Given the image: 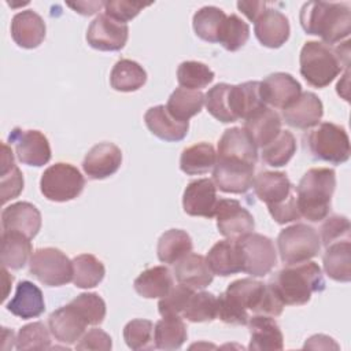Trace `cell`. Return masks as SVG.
I'll return each instance as SVG.
<instances>
[{"label": "cell", "instance_id": "1f68e13d", "mask_svg": "<svg viewBox=\"0 0 351 351\" xmlns=\"http://www.w3.org/2000/svg\"><path fill=\"white\" fill-rule=\"evenodd\" d=\"M322 256L326 276L335 281L348 282L351 280V243L341 240L325 247Z\"/></svg>", "mask_w": 351, "mask_h": 351}, {"label": "cell", "instance_id": "2e32d148", "mask_svg": "<svg viewBox=\"0 0 351 351\" xmlns=\"http://www.w3.org/2000/svg\"><path fill=\"white\" fill-rule=\"evenodd\" d=\"M218 200L214 181L199 178L186 185L182 195V208L191 217L214 218Z\"/></svg>", "mask_w": 351, "mask_h": 351}, {"label": "cell", "instance_id": "5bb4252c", "mask_svg": "<svg viewBox=\"0 0 351 351\" xmlns=\"http://www.w3.org/2000/svg\"><path fill=\"white\" fill-rule=\"evenodd\" d=\"M128 37V25L106 14H99L86 30L88 44L99 51H119L125 47Z\"/></svg>", "mask_w": 351, "mask_h": 351}, {"label": "cell", "instance_id": "4fadbf2b", "mask_svg": "<svg viewBox=\"0 0 351 351\" xmlns=\"http://www.w3.org/2000/svg\"><path fill=\"white\" fill-rule=\"evenodd\" d=\"M8 141L14 144L16 158L23 165L41 167L51 159L49 141L40 130L15 128L8 134Z\"/></svg>", "mask_w": 351, "mask_h": 351}, {"label": "cell", "instance_id": "6f0895ef", "mask_svg": "<svg viewBox=\"0 0 351 351\" xmlns=\"http://www.w3.org/2000/svg\"><path fill=\"white\" fill-rule=\"evenodd\" d=\"M237 8L252 22L256 21V18L267 8V4L265 1H239Z\"/></svg>", "mask_w": 351, "mask_h": 351}, {"label": "cell", "instance_id": "4dcf8cb0", "mask_svg": "<svg viewBox=\"0 0 351 351\" xmlns=\"http://www.w3.org/2000/svg\"><path fill=\"white\" fill-rule=\"evenodd\" d=\"M266 104L259 92V81H247L230 86V108L236 119H248Z\"/></svg>", "mask_w": 351, "mask_h": 351}, {"label": "cell", "instance_id": "cb8c5ba5", "mask_svg": "<svg viewBox=\"0 0 351 351\" xmlns=\"http://www.w3.org/2000/svg\"><path fill=\"white\" fill-rule=\"evenodd\" d=\"M206 261L213 274L217 276L228 277L243 271V254L236 240L217 241L207 252Z\"/></svg>", "mask_w": 351, "mask_h": 351}, {"label": "cell", "instance_id": "83f0119b", "mask_svg": "<svg viewBox=\"0 0 351 351\" xmlns=\"http://www.w3.org/2000/svg\"><path fill=\"white\" fill-rule=\"evenodd\" d=\"M255 196L269 206L277 204L292 195V184L281 171H261L254 177Z\"/></svg>", "mask_w": 351, "mask_h": 351}, {"label": "cell", "instance_id": "603a6c76", "mask_svg": "<svg viewBox=\"0 0 351 351\" xmlns=\"http://www.w3.org/2000/svg\"><path fill=\"white\" fill-rule=\"evenodd\" d=\"M247 325L251 335V340L248 344L250 350H256V351L282 350L284 336L278 324L274 321V317L252 314L250 315Z\"/></svg>", "mask_w": 351, "mask_h": 351}, {"label": "cell", "instance_id": "7dc6e473", "mask_svg": "<svg viewBox=\"0 0 351 351\" xmlns=\"http://www.w3.org/2000/svg\"><path fill=\"white\" fill-rule=\"evenodd\" d=\"M250 38V26L239 15L230 14L226 16V21L219 33L218 43L230 52L239 51L245 45Z\"/></svg>", "mask_w": 351, "mask_h": 351}, {"label": "cell", "instance_id": "91938a15", "mask_svg": "<svg viewBox=\"0 0 351 351\" xmlns=\"http://www.w3.org/2000/svg\"><path fill=\"white\" fill-rule=\"evenodd\" d=\"M304 348H314V350H317V348H335V350H337L339 348V346L333 341V339L332 337H329V336H325V335H314V336H311L307 341H306V344H304Z\"/></svg>", "mask_w": 351, "mask_h": 351}, {"label": "cell", "instance_id": "e0dca14e", "mask_svg": "<svg viewBox=\"0 0 351 351\" xmlns=\"http://www.w3.org/2000/svg\"><path fill=\"white\" fill-rule=\"evenodd\" d=\"M122 163V151L112 143L93 145L82 160L85 174L92 180H104L118 171Z\"/></svg>", "mask_w": 351, "mask_h": 351}, {"label": "cell", "instance_id": "484cf974", "mask_svg": "<svg viewBox=\"0 0 351 351\" xmlns=\"http://www.w3.org/2000/svg\"><path fill=\"white\" fill-rule=\"evenodd\" d=\"M144 122L154 136L165 141H181L189 129V122L176 119L162 104L148 108L144 114Z\"/></svg>", "mask_w": 351, "mask_h": 351}, {"label": "cell", "instance_id": "8d00e7d4", "mask_svg": "<svg viewBox=\"0 0 351 351\" xmlns=\"http://www.w3.org/2000/svg\"><path fill=\"white\" fill-rule=\"evenodd\" d=\"M217 152L210 143H197L186 147L180 158V169L188 176L204 174L214 169Z\"/></svg>", "mask_w": 351, "mask_h": 351}, {"label": "cell", "instance_id": "4316f807", "mask_svg": "<svg viewBox=\"0 0 351 351\" xmlns=\"http://www.w3.org/2000/svg\"><path fill=\"white\" fill-rule=\"evenodd\" d=\"M7 310L22 319L40 317L45 310L41 289L33 282L23 280L16 285L15 296L7 303Z\"/></svg>", "mask_w": 351, "mask_h": 351}, {"label": "cell", "instance_id": "7bdbcfd3", "mask_svg": "<svg viewBox=\"0 0 351 351\" xmlns=\"http://www.w3.org/2000/svg\"><path fill=\"white\" fill-rule=\"evenodd\" d=\"M296 152V140L289 130H281L274 140L262 147V160L271 167L285 166Z\"/></svg>", "mask_w": 351, "mask_h": 351}, {"label": "cell", "instance_id": "74e56055", "mask_svg": "<svg viewBox=\"0 0 351 351\" xmlns=\"http://www.w3.org/2000/svg\"><path fill=\"white\" fill-rule=\"evenodd\" d=\"M204 106V95L200 90L177 88L169 96L166 108L171 117L178 121L188 122L192 117L199 114Z\"/></svg>", "mask_w": 351, "mask_h": 351}, {"label": "cell", "instance_id": "f1b7e54d", "mask_svg": "<svg viewBox=\"0 0 351 351\" xmlns=\"http://www.w3.org/2000/svg\"><path fill=\"white\" fill-rule=\"evenodd\" d=\"M176 278L180 284L196 289H204L213 282V271L204 256L199 254H188L176 263Z\"/></svg>", "mask_w": 351, "mask_h": 351}, {"label": "cell", "instance_id": "9f6ffc18", "mask_svg": "<svg viewBox=\"0 0 351 351\" xmlns=\"http://www.w3.org/2000/svg\"><path fill=\"white\" fill-rule=\"evenodd\" d=\"M112 347V341L108 333L99 328H93L82 335L75 344L77 350H104L108 351Z\"/></svg>", "mask_w": 351, "mask_h": 351}, {"label": "cell", "instance_id": "30bf717a", "mask_svg": "<svg viewBox=\"0 0 351 351\" xmlns=\"http://www.w3.org/2000/svg\"><path fill=\"white\" fill-rule=\"evenodd\" d=\"M237 241L243 254V271L247 274L263 277L277 265V251L267 236L252 232Z\"/></svg>", "mask_w": 351, "mask_h": 351}, {"label": "cell", "instance_id": "9a60e30c", "mask_svg": "<svg viewBox=\"0 0 351 351\" xmlns=\"http://www.w3.org/2000/svg\"><path fill=\"white\" fill-rule=\"evenodd\" d=\"M261 97L274 108H287L302 93L300 82L288 73H273L259 82Z\"/></svg>", "mask_w": 351, "mask_h": 351}, {"label": "cell", "instance_id": "8992f818", "mask_svg": "<svg viewBox=\"0 0 351 351\" xmlns=\"http://www.w3.org/2000/svg\"><path fill=\"white\" fill-rule=\"evenodd\" d=\"M304 145L317 160L341 165L350 158V138L346 129L332 122H319L304 136Z\"/></svg>", "mask_w": 351, "mask_h": 351}, {"label": "cell", "instance_id": "44dd1931", "mask_svg": "<svg viewBox=\"0 0 351 351\" xmlns=\"http://www.w3.org/2000/svg\"><path fill=\"white\" fill-rule=\"evenodd\" d=\"M45 22L33 10H23L11 21V37L21 48H37L45 38Z\"/></svg>", "mask_w": 351, "mask_h": 351}, {"label": "cell", "instance_id": "f907efd6", "mask_svg": "<svg viewBox=\"0 0 351 351\" xmlns=\"http://www.w3.org/2000/svg\"><path fill=\"white\" fill-rule=\"evenodd\" d=\"M70 304L85 319L88 325H99L106 317V303L97 293H81L74 298Z\"/></svg>", "mask_w": 351, "mask_h": 351}, {"label": "cell", "instance_id": "5b68a950", "mask_svg": "<svg viewBox=\"0 0 351 351\" xmlns=\"http://www.w3.org/2000/svg\"><path fill=\"white\" fill-rule=\"evenodd\" d=\"M336 188V173L329 167L307 170L296 186V203L300 217L310 222L325 219Z\"/></svg>", "mask_w": 351, "mask_h": 351}, {"label": "cell", "instance_id": "681fc988", "mask_svg": "<svg viewBox=\"0 0 351 351\" xmlns=\"http://www.w3.org/2000/svg\"><path fill=\"white\" fill-rule=\"evenodd\" d=\"M49 329L45 324L37 321L22 326L16 335V350H48L51 348Z\"/></svg>", "mask_w": 351, "mask_h": 351}, {"label": "cell", "instance_id": "c3c4849f", "mask_svg": "<svg viewBox=\"0 0 351 351\" xmlns=\"http://www.w3.org/2000/svg\"><path fill=\"white\" fill-rule=\"evenodd\" d=\"M123 340L132 350L155 348L154 324L149 319H132L123 328Z\"/></svg>", "mask_w": 351, "mask_h": 351}, {"label": "cell", "instance_id": "d6a6232c", "mask_svg": "<svg viewBox=\"0 0 351 351\" xmlns=\"http://www.w3.org/2000/svg\"><path fill=\"white\" fill-rule=\"evenodd\" d=\"M171 271L166 266H154L140 273L134 280V291L145 299L163 298L173 288Z\"/></svg>", "mask_w": 351, "mask_h": 351}, {"label": "cell", "instance_id": "ffe728a7", "mask_svg": "<svg viewBox=\"0 0 351 351\" xmlns=\"http://www.w3.org/2000/svg\"><path fill=\"white\" fill-rule=\"evenodd\" d=\"M88 324L75 311V308L69 303L55 311L48 317V328L51 335L63 344H74L85 333Z\"/></svg>", "mask_w": 351, "mask_h": 351}, {"label": "cell", "instance_id": "3957f363", "mask_svg": "<svg viewBox=\"0 0 351 351\" xmlns=\"http://www.w3.org/2000/svg\"><path fill=\"white\" fill-rule=\"evenodd\" d=\"M299 21L307 34L319 36L324 44L328 45L348 38L351 33V8L348 3H304Z\"/></svg>", "mask_w": 351, "mask_h": 351}, {"label": "cell", "instance_id": "d590c367", "mask_svg": "<svg viewBox=\"0 0 351 351\" xmlns=\"http://www.w3.org/2000/svg\"><path fill=\"white\" fill-rule=\"evenodd\" d=\"M147 81V73L132 59L118 60L110 73V85L118 92L138 90Z\"/></svg>", "mask_w": 351, "mask_h": 351}, {"label": "cell", "instance_id": "db71d44e", "mask_svg": "<svg viewBox=\"0 0 351 351\" xmlns=\"http://www.w3.org/2000/svg\"><path fill=\"white\" fill-rule=\"evenodd\" d=\"M149 4H143L138 1H128V0H110L104 1V14L111 16L112 19L126 23L128 21H132L136 18L140 11Z\"/></svg>", "mask_w": 351, "mask_h": 351}, {"label": "cell", "instance_id": "b9f144b4", "mask_svg": "<svg viewBox=\"0 0 351 351\" xmlns=\"http://www.w3.org/2000/svg\"><path fill=\"white\" fill-rule=\"evenodd\" d=\"M226 14L214 5L202 7L195 12L192 25L196 36L208 43H218L219 33L226 21Z\"/></svg>", "mask_w": 351, "mask_h": 351}, {"label": "cell", "instance_id": "ba28073f", "mask_svg": "<svg viewBox=\"0 0 351 351\" xmlns=\"http://www.w3.org/2000/svg\"><path fill=\"white\" fill-rule=\"evenodd\" d=\"M85 178L70 163H55L44 170L40 178V191L51 202H69L81 195Z\"/></svg>", "mask_w": 351, "mask_h": 351}, {"label": "cell", "instance_id": "52a82bcc", "mask_svg": "<svg viewBox=\"0 0 351 351\" xmlns=\"http://www.w3.org/2000/svg\"><path fill=\"white\" fill-rule=\"evenodd\" d=\"M277 247L284 265L306 262L318 255L321 240L318 232L306 223H295L278 233Z\"/></svg>", "mask_w": 351, "mask_h": 351}, {"label": "cell", "instance_id": "ab89813d", "mask_svg": "<svg viewBox=\"0 0 351 351\" xmlns=\"http://www.w3.org/2000/svg\"><path fill=\"white\" fill-rule=\"evenodd\" d=\"M186 337V326L180 315L163 317L154 326L155 348L178 350L185 343Z\"/></svg>", "mask_w": 351, "mask_h": 351}, {"label": "cell", "instance_id": "7402d4cb", "mask_svg": "<svg viewBox=\"0 0 351 351\" xmlns=\"http://www.w3.org/2000/svg\"><path fill=\"white\" fill-rule=\"evenodd\" d=\"M3 230L21 232L33 239L41 229V214L38 208L29 202H16L1 211Z\"/></svg>", "mask_w": 351, "mask_h": 351}, {"label": "cell", "instance_id": "d6986e66", "mask_svg": "<svg viewBox=\"0 0 351 351\" xmlns=\"http://www.w3.org/2000/svg\"><path fill=\"white\" fill-rule=\"evenodd\" d=\"M254 32L258 41L267 48H280L289 38L288 18L276 8H266L254 22Z\"/></svg>", "mask_w": 351, "mask_h": 351}, {"label": "cell", "instance_id": "ac0fdd59", "mask_svg": "<svg viewBox=\"0 0 351 351\" xmlns=\"http://www.w3.org/2000/svg\"><path fill=\"white\" fill-rule=\"evenodd\" d=\"M324 115V106L313 92H302L300 96L282 110V119L295 129L307 130L317 126Z\"/></svg>", "mask_w": 351, "mask_h": 351}, {"label": "cell", "instance_id": "680465c9", "mask_svg": "<svg viewBox=\"0 0 351 351\" xmlns=\"http://www.w3.org/2000/svg\"><path fill=\"white\" fill-rule=\"evenodd\" d=\"M67 5L81 15H93L104 7V1H77L67 3Z\"/></svg>", "mask_w": 351, "mask_h": 351}, {"label": "cell", "instance_id": "d4e9b609", "mask_svg": "<svg viewBox=\"0 0 351 351\" xmlns=\"http://www.w3.org/2000/svg\"><path fill=\"white\" fill-rule=\"evenodd\" d=\"M217 158L237 159L256 165L258 147L243 128H230L223 132L218 141Z\"/></svg>", "mask_w": 351, "mask_h": 351}, {"label": "cell", "instance_id": "f35d334b", "mask_svg": "<svg viewBox=\"0 0 351 351\" xmlns=\"http://www.w3.org/2000/svg\"><path fill=\"white\" fill-rule=\"evenodd\" d=\"M1 165H0V196L1 203L15 199L23 189V176L14 162L12 149L3 143L1 145Z\"/></svg>", "mask_w": 351, "mask_h": 351}, {"label": "cell", "instance_id": "bcb514c9", "mask_svg": "<svg viewBox=\"0 0 351 351\" xmlns=\"http://www.w3.org/2000/svg\"><path fill=\"white\" fill-rule=\"evenodd\" d=\"M230 84H217L204 95V104L207 111L223 123L236 122L230 108Z\"/></svg>", "mask_w": 351, "mask_h": 351}, {"label": "cell", "instance_id": "8fae6325", "mask_svg": "<svg viewBox=\"0 0 351 351\" xmlns=\"http://www.w3.org/2000/svg\"><path fill=\"white\" fill-rule=\"evenodd\" d=\"M255 165L237 159L217 158L213 169V181L217 189L225 193H245L254 181Z\"/></svg>", "mask_w": 351, "mask_h": 351}, {"label": "cell", "instance_id": "277c9868", "mask_svg": "<svg viewBox=\"0 0 351 351\" xmlns=\"http://www.w3.org/2000/svg\"><path fill=\"white\" fill-rule=\"evenodd\" d=\"M273 288L284 306H303L310 302L314 292L325 289L321 267L313 261L288 265L270 280Z\"/></svg>", "mask_w": 351, "mask_h": 351}, {"label": "cell", "instance_id": "ee69618b", "mask_svg": "<svg viewBox=\"0 0 351 351\" xmlns=\"http://www.w3.org/2000/svg\"><path fill=\"white\" fill-rule=\"evenodd\" d=\"M218 298L211 292H193L182 313L189 322H211L217 318Z\"/></svg>", "mask_w": 351, "mask_h": 351}, {"label": "cell", "instance_id": "f546056e", "mask_svg": "<svg viewBox=\"0 0 351 351\" xmlns=\"http://www.w3.org/2000/svg\"><path fill=\"white\" fill-rule=\"evenodd\" d=\"M281 117L273 108L265 107L245 119L243 129L251 137L254 144L258 148H262L277 137L281 132Z\"/></svg>", "mask_w": 351, "mask_h": 351}, {"label": "cell", "instance_id": "9c48e42d", "mask_svg": "<svg viewBox=\"0 0 351 351\" xmlns=\"http://www.w3.org/2000/svg\"><path fill=\"white\" fill-rule=\"evenodd\" d=\"M29 271L47 287H62L73 281V261L59 248H38L29 259Z\"/></svg>", "mask_w": 351, "mask_h": 351}, {"label": "cell", "instance_id": "11a10c76", "mask_svg": "<svg viewBox=\"0 0 351 351\" xmlns=\"http://www.w3.org/2000/svg\"><path fill=\"white\" fill-rule=\"evenodd\" d=\"M267 208H269V213H270L271 218L280 225L293 222V221H298V219L302 218L300 213H299V208H298L296 196L293 193L289 197H287L285 200H282L277 204L269 206Z\"/></svg>", "mask_w": 351, "mask_h": 351}, {"label": "cell", "instance_id": "6da1fadb", "mask_svg": "<svg viewBox=\"0 0 351 351\" xmlns=\"http://www.w3.org/2000/svg\"><path fill=\"white\" fill-rule=\"evenodd\" d=\"M284 304L269 284L254 278L230 282L218 296L217 318L229 325H247L250 313L270 317L282 314Z\"/></svg>", "mask_w": 351, "mask_h": 351}, {"label": "cell", "instance_id": "7c38bea8", "mask_svg": "<svg viewBox=\"0 0 351 351\" xmlns=\"http://www.w3.org/2000/svg\"><path fill=\"white\" fill-rule=\"evenodd\" d=\"M217 228L229 240H240L255 228L252 214L234 199H219L215 208Z\"/></svg>", "mask_w": 351, "mask_h": 351}, {"label": "cell", "instance_id": "60d3db41", "mask_svg": "<svg viewBox=\"0 0 351 351\" xmlns=\"http://www.w3.org/2000/svg\"><path fill=\"white\" fill-rule=\"evenodd\" d=\"M104 274V265L92 254H81L73 259V282L77 288H95L103 281Z\"/></svg>", "mask_w": 351, "mask_h": 351}, {"label": "cell", "instance_id": "7a4b0ae2", "mask_svg": "<svg viewBox=\"0 0 351 351\" xmlns=\"http://www.w3.org/2000/svg\"><path fill=\"white\" fill-rule=\"evenodd\" d=\"M299 63L300 74L308 85L325 88L343 69H348L350 41L346 40L336 47L319 41H307L302 47Z\"/></svg>", "mask_w": 351, "mask_h": 351}, {"label": "cell", "instance_id": "e575fe53", "mask_svg": "<svg viewBox=\"0 0 351 351\" xmlns=\"http://www.w3.org/2000/svg\"><path fill=\"white\" fill-rule=\"evenodd\" d=\"M191 236L182 229H169L158 240V258L160 262L174 265L192 252Z\"/></svg>", "mask_w": 351, "mask_h": 351}, {"label": "cell", "instance_id": "836d02e7", "mask_svg": "<svg viewBox=\"0 0 351 351\" xmlns=\"http://www.w3.org/2000/svg\"><path fill=\"white\" fill-rule=\"evenodd\" d=\"M32 252V243L27 236L15 230H3L1 234V265L3 267L22 269Z\"/></svg>", "mask_w": 351, "mask_h": 351}, {"label": "cell", "instance_id": "f6af8a7d", "mask_svg": "<svg viewBox=\"0 0 351 351\" xmlns=\"http://www.w3.org/2000/svg\"><path fill=\"white\" fill-rule=\"evenodd\" d=\"M214 71L197 60H185L177 69V81L180 86L200 90L214 81Z\"/></svg>", "mask_w": 351, "mask_h": 351}, {"label": "cell", "instance_id": "816d5d0a", "mask_svg": "<svg viewBox=\"0 0 351 351\" xmlns=\"http://www.w3.org/2000/svg\"><path fill=\"white\" fill-rule=\"evenodd\" d=\"M195 291L186 285H182L178 282V285H173V288L160 298L158 303V311L162 317L169 315H180L182 317V313L189 302V298L192 296Z\"/></svg>", "mask_w": 351, "mask_h": 351}, {"label": "cell", "instance_id": "f5cc1de1", "mask_svg": "<svg viewBox=\"0 0 351 351\" xmlns=\"http://www.w3.org/2000/svg\"><path fill=\"white\" fill-rule=\"evenodd\" d=\"M350 221L344 215L326 217L319 229V240L326 247L332 243L350 240Z\"/></svg>", "mask_w": 351, "mask_h": 351}]
</instances>
